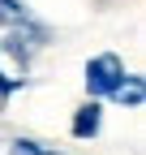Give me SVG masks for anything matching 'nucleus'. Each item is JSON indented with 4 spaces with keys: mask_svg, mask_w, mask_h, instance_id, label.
<instances>
[{
    "mask_svg": "<svg viewBox=\"0 0 146 155\" xmlns=\"http://www.w3.org/2000/svg\"><path fill=\"white\" fill-rule=\"evenodd\" d=\"M13 151H17V155H52V151L34 147V142H13Z\"/></svg>",
    "mask_w": 146,
    "mask_h": 155,
    "instance_id": "obj_4",
    "label": "nucleus"
},
{
    "mask_svg": "<svg viewBox=\"0 0 146 155\" xmlns=\"http://www.w3.org/2000/svg\"><path fill=\"white\" fill-rule=\"evenodd\" d=\"M125 78V65H120V56H95V61L86 65V91L90 95H112L116 82Z\"/></svg>",
    "mask_w": 146,
    "mask_h": 155,
    "instance_id": "obj_1",
    "label": "nucleus"
},
{
    "mask_svg": "<svg viewBox=\"0 0 146 155\" xmlns=\"http://www.w3.org/2000/svg\"><path fill=\"white\" fill-rule=\"evenodd\" d=\"M95 134H99V108L86 104V108H78V116H73V138H95Z\"/></svg>",
    "mask_w": 146,
    "mask_h": 155,
    "instance_id": "obj_2",
    "label": "nucleus"
},
{
    "mask_svg": "<svg viewBox=\"0 0 146 155\" xmlns=\"http://www.w3.org/2000/svg\"><path fill=\"white\" fill-rule=\"evenodd\" d=\"M112 99H116V104L138 108V104H142V78H120V82H116V91H112Z\"/></svg>",
    "mask_w": 146,
    "mask_h": 155,
    "instance_id": "obj_3",
    "label": "nucleus"
}]
</instances>
